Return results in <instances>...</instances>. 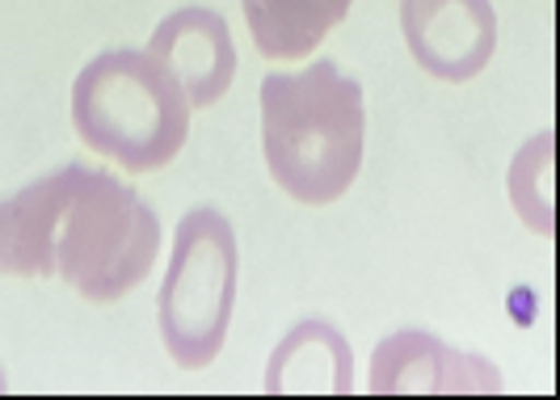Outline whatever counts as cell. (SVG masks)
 Masks as SVG:
<instances>
[{"label": "cell", "instance_id": "3957f363", "mask_svg": "<svg viewBox=\"0 0 560 400\" xmlns=\"http://www.w3.org/2000/svg\"><path fill=\"white\" fill-rule=\"evenodd\" d=\"M190 102L148 51H102L72 85V127L84 148L122 169H165L190 136Z\"/></svg>", "mask_w": 560, "mask_h": 400}, {"label": "cell", "instance_id": "8992f818", "mask_svg": "<svg viewBox=\"0 0 560 400\" xmlns=\"http://www.w3.org/2000/svg\"><path fill=\"white\" fill-rule=\"evenodd\" d=\"M405 47L434 81L464 85L498 51V13L489 0H400Z\"/></svg>", "mask_w": 560, "mask_h": 400}, {"label": "cell", "instance_id": "8fae6325", "mask_svg": "<svg viewBox=\"0 0 560 400\" xmlns=\"http://www.w3.org/2000/svg\"><path fill=\"white\" fill-rule=\"evenodd\" d=\"M0 392H4V372H0Z\"/></svg>", "mask_w": 560, "mask_h": 400}, {"label": "cell", "instance_id": "7a4b0ae2", "mask_svg": "<svg viewBox=\"0 0 560 400\" xmlns=\"http://www.w3.org/2000/svg\"><path fill=\"white\" fill-rule=\"evenodd\" d=\"M363 85L334 59L261 77V156L295 202H337L363 169Z\"/></svg>", "mask_w": 560, "mask_h": 400}, {"label": "cell", "instance_id": "30bf717a", "mask_svg": "<svg viewBox=\"0 0 560 400\" xmlns=\"http://www.w3.org/2000/svg\"><path fill=\"white\" fill-rule=\"evenodd\" d=\"M505 190L514 211L527 220V228L539 236L557 232V215H552V131H539L510 165Z\"/></svg>", "mask_w": 560, "mask_h": 400}, {"label": "cell", "instance_id": "52a82bcc", "mask_svg": "<svg viewBox=\"0 0 560 400\" xmlns=\"http://www.w3.org/2000/svg\"><path fill=\"white\" fill-rule=\"evenodd\" d=\"M148 56L177 77L190 106H215L236 77V43L224 13L207 4L173 9L161 26L152 30Z\"/></svg>", "mask_w": 560, "mask_h": 400}, {"label": "cell", "instance_id": "6da1fadb", "mask_svg": "<svg viewBox=\"0 0 560 400\" xmlns=\"http://www.w3.org/2000/svg\"><path fill=\"white\" fill-rule=\"evenodd\" d=\"M156 254V211L106 169L63 165L0 202V274H56L89 304L122 299Z\"/></svg>", "mask_w": 560, "mask_h": 400}, {"label": "cell", "instance_id": "277c9868", "mask_svg": "<svg viewBox=\"0 0 560 400\" xmlns=\"http://www.w3.org/2000/svg\"><path fill=\"white\" fill-rule=\"evenodd\" d=\"M236 274H241V254L224 211L215 207L186 211L173 232V254L156 295L161 338L168 358L182 372H202L224 350L236 308Z\"/></svg>", "mask_w": 560, "mask_h": 400}, {"label": "cell", "instance_id": "ba28073f", "mask_svg": "<svg viewBox=\"0 0 560 400\" xmlns=\"http://www.w3.org/2000/svg\"><path fill=\"white\" fill-rule=\"evenodd\" d=\"M261 388L270 397H350L354 350L329 320H300L270 350Z\"/></svg>", "mask_w": 560, "mask_h": 400}, {"label": "cell", "instance_id": "9c48e42d", "mask_svg": "<svg viewBox=\"0 0 560 400\" xmlns=\"http://www.w3.org/2000/svg\"><path fill=\"white\" fill-rule=\"evenodd\" d=\"M245 22L266 59H304L350 13L354 0H241Z\"/></svg>", "mask_w": 560, "mask_h": 400}, {"label": "cell", "instance_id": "5b68a950", "mask_svg": "<svg viewBox=\"0 0 560 400\" xmlns=\"http://www.w3.org/2000/svg\"><path fill=\"white\" fill-rule=\"evenodd\" d=\"M366 392L371 397H493L502 392V372L480 354H464L455 345L439 342L434 333L400 329L375 345Z\"/></svg>", "mask_w": 560, "mask_h": 400}]
</instances>
